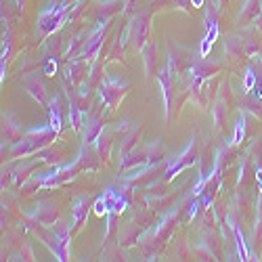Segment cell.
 Instances as JSON below:
<instances>
[{
    "instance_id": "26",
    "label": "cell",
    "mask_w": 262,
    "mask_h": 262,
    "mask_svg": "<svg viewBox=\"0 0 262 262\" xmlns=\"http://www.w3.org/2000/svg\"><path fill=\"white\" fill-rule=\"evenodd\" d=\"M24 128H21V124L15 120V116L11 114H5L3 116V145H13L17 143L21 137H24Z\"/></svg>"
},
{
    "instance_id": "11",
    "label": "cell",
    "mask_w": 262,
    "mask_h": 262,
    "mask_svg": "<svg viewBox=\"0 0 262 262\" xmlns=\"http://www.w3.org/2000/svg\"><path fill=\"white\" fill-rule=\"evenodd\" d=\"M218 17H221V9H218L216 3H208L206 7V17H204V24H206V34L202 38V47H200V57H208L214 42L218 40V34H221V28H218Z\"/></svg>"
},
{
    "instance_id": "32",
    "label": "cell",
    "mask_w": 262,
    "mask_h": 262,
    "mask_svg": "<svg viewBox=\"0 0 262 262\" xmlns=\"http://www.w3.org/2000/svg\"><path fill=\"white\" fill-rule=\"evenodd\" d=\"M237 105L242 107V112L252 114L256 120H262V101H260V99H256V97H252L250 93L239 99V101H237Z\"/></svg>"
},
{
    "instance_id": "21",
    "label": "cell",
    "mask_w": 262,
    "mask_h": 262,
    "mask_svg": "<svg viewBox=\"0 0 262 262\" xmlns=\"http://www.w3.org/2000/svg\"><path fill=\"white\" fill-rule=\"evenodd\" d=\"M105 162L101 160L99 151L91 147V143H82V149H80V156L76 158L74 166L78 168V172H86V170H99Z\"/></svg>"
},
{
    "instance_id": "6",
    "label": "cell",
    "mask_w": 262,
    "mask_h": 262,
    "mask_svg": "<svg viewBox=\"0 0 262 262\" xmlns=\"http://www.w3.org/2000/svg\"><path fill=\"white\" fill-rule=\"evenodd\" d=\"M223 70V63L218 61H212L208 57H198V61H195V65L191 68L189 76H187V89H189V95L191 99L200 93L202 86L216 74H221Z\"/></svg>"
},
{
    "instance_id": "12",
    "label": "cell",
    "mask_w": 262,
    "mask_h": 262,
    "mask_svg": "<svg viewBox=\"0 0 262 262\" xmlns=\"http://www.w3.org/2000/svg\"><path fill=\"white\" fill-rule=\"evenodd\" d=\"M235 103L233 91H231V84L229 80H225L221 84V93H218L214 105H212V116H214V130H221L227 124V116H229V109Z\"/></svg>"
},
{
    "instance_id": "3",
    "label": "cell",
    "mask_w": 262,
    "mask_h": 262,
    "mask_svg": "<svg viewBox=\"0 0 262 262\" xmlns=\"http://www.w3.org/2000/svg\"><path fill=\"white\" fill-rule=\"evenodd\" d=\"M183 212H185V208H177L172 214H168L164 221H162V225L154 231V235L147 239V244L143 246V254H145L147 258L160 254V252L166 248V244H168V239L172 237L174 229H177V227L181 225V221H183Z\"/></svg>"
},
{
    "instance_id": "30",
    "label": "cell",
    "mask_w": 262,
    "mask_h": 262,
    "mask_svg": "<svg viewBox=\"0 0 262 262\" xmlns=\"http://www.w3.org/2000/svg\"><path fill=\"white\" fill-rule=\"evenodd\" d=\"M262 15V0H246V5L237 17L239 26H250L252 21H256Z\"/></svg>"
},
{
    "instance_id": "13",
    "label": "cell",
    "mask_w": 262,
    "mask_h": 262,
    "mask_svg": "<svg viewBox=\"0 0 262 262\" xmlns=\"http://www.w3.org/2000/svg\"><path fill=\"white\" fill-rule=\"evenodd\" d=\"M78 177V168L74 164L70 166H59L55 168L53 172L49 174H42L40 179L32 181V187H38V189H55V187H61L65 183H70L72 179Z\"/></svg>"
},
{
    "instance_id": "35",
    "label": "cell",
    "mask_w": 262,
    "mask_h": 262,
    "mask_svg": "<svg viewBox=\"0 0 262 262\" xmlns=\"http://www.w3.org/2000/svg\"><path fill=\"white\" fill-rule=\"evenodd\" d=\"M246 130H248V118H246V112H242L235 122V135H233V143H231L233 147H239L246 141Z\"/></svg>"
},
{
    "instance_id": "22",
    "label": "cell",
    "mask_w": 262,
    "mask_h": 262,
    "mask_svg": "<svg viewBox=\"0 0 262 262\" xmlns=\"http://www.w3.org/2000/svg\"><path fill=\"white\" fill-rule=\"evenodd\" d=\"M158 80H160V86H162V95H164V105H166V122L170 124L172 122V107H174V74L164 68L160 74H158Z\"/></svg>"
},
{
    "instance_id": "33",
    "label": "cell",
    "mask_w": 262,
    "mask_h": 262,
    "mask_svg": "<svg viewBox=\"0 0 262 262\" xmlns=\"http://www.w3.org/2000/svg\"><path fill=\"white\" fill-rule=\"evenodd\" d=\"M191 0H151V9L156 11H164V9H181L185 13L191 11Z\"/></svg>"
},
{
    "instance_id": "29",
    "label": "cell",
    "mask_w": 262,
    "mask_h": 262,
    "mask_svg": "<svg viewBox=\"0 0 262 262\" xmlns=\"http://www.w3.org/2000/svg\"><path fill=\"white\" fill-rule=\"evenodd\" d=\"M47 112H49V124L57 130V133H61L63 130V99H61V95L51 97Z\"/></svg>"
},
{
    "instance_id": "25",
    "label": "cell",
    "mask_w": 262,
    "mask_h": 262,
    "mask_svg": "<svg viewBox=\"0 0 262 262\" xmlns=\"http://www.w3.org/2000/svg\"><path fill=\"white\" fill-rule=\"evenodd\" d=\"M225 51H227V57H229L231 61L250 59V57H248V47H246V38L239 36V34L227 36V40H225Z\"/></svg>"
},
{
    "instance_id": "16",
    "label": "cell",
    "mask_w": 262,
    "mask_h": 262,
    "mask_svg": "<svg viewBox=\"0 0 262 262\" xmlns=\"http://www.w3.org/2000/svg\"><path fill=\"white\" fill-rule=\"evenodd\" d=\"M61 47H63V40H61L59 32H55V36H49L47 45H45V74L47 76H55V72H57L59 59L65 55V53H61Z\"/></svg>"
},
{
    "instance_id": "5",
    "label": "cell",
    "mask_w": 262,
    "mask_h": 262,
    "mask_svg": "<svg viewBox=\"0 0 262 262\" xmlns=\"http://www.w3.org/2000/svg\"><path fill=\"white\" fill-rule=\"evenodd\" d=\"M151 17H154V9L147 11H137L133 15L128 24V32H126V42L133 51H143V47L149 42V34H151Z\"/></svg>"
},
{
    "instance_id": "14",
    "label": "cell",
    "mask_w": 262,
    "mask_h": 262,
    "mask_svg": "<svg viewBox=\"0 0 262 262\" xmlns=\"http://www.w3.org/2000/svg\"><path fill=\"white\" fill-rule=\"evenodd\" d=\"M40 166V162H24L21 164H7L3 168V187L11 181L15 187H24L26 181L30 179V174Z\"/></svg>"
},
{
    "instance_id": "7",
    "label": "cell",
    "mask_w": 262,
    "mask_h": 262,
    "mask_svg": "<svg viewBox=\"0 0 262 262\" xmlns=\"http://www.w3.org/2000/svg\"><path fill=\"white\" fill-rule=\"evenodd\" d=\"M198 160H200V141H198V133H193L191 143H189V147L183 151V154H179L177 158L168 160V166H166V172L162 177V183L174 181L183 170L191 168L193 164H198Z\"/></svg>"
},
{
    "instance_id": "17",
    "label": "cell",
    "mask_w": 262,
    "mask_h": 262,
    "mask_svg": "<svg viewBox=\"0 0 262 262\" xmlns=\"http://www.w3.org/2000/svg\"><path fill=\"white\" fill-rule=\"evenodd\" d=\"M107 30H109V24L97 26V30L91 32V36H89V40H86L84 49L80 51V55H78L76 59H89V61L93 63V61L99 57V53H101V47H103V40H105Z\"/></svg>"
},
{
    "instance_id": "27",
    "label": "cell",
    "mask_w": 262,
    "mask_h": 262,
    "mask_svg": "<svg viewBox=\"0 0 262 262\" xmlns=\"http://www.w3.org/2000/svg\"><path fill=\"white\" fill-rule=\"evenodd\" d=\"M17 51V36H15V30L11 26V21L3 17V63H9L13 59Z\"/></svg>"
},
{
    "instance_id": "31",
    "label": "cell",
    "mask_w": 262,
    "mask_h": 262,
    "mask_svg": "<svg viewBox=\"0 0 262 262\" xmlns=\"http://www.w3.org/2000/svg\"><path fill=\"white\" fill-rule=\"evenodd\" d=\"M143 133H145V128H133V130H130V133L124 137V141H122V145H120V160L128 158V156L139 147Z\"/></svg>"
},
{
    "instance_id": "38",
    "label": "cell",
    "mask_w": 262,
    "mask_h": 262,
    "mask_svg": "<svg viewBox=\"0 0 262 262\" xmlns=\"http://www.w3.org/2000/svg\"><path fill=\"white\" fill-rule=\"evenodd\" d=\"M250 95L262 101V72H260V70H258V76H256V82H254V89L250 91Z\"/></svg>"
},
{
    "instance_id": "36",
    "label": "cell",
    "mask_w": 262,
    "mask_h": 262,
    "mask_svg": "<svg viewBox=\"0 0 262 262\" xmlns=\"http://www.w3.org/2000/svg\"><path fill=\"white\" fill-rule=\"evenodd\" d=\"M38 156L42 158V162H45V164H59V162H61V158L65 156V151H63V149H59V147L49 145L47 149H42Z\"/></svg>"
},
{
    "instance_id": "10",
    "label": "cell",
    "mask_w": 262,
    "mask_h": 262,
    "mask_svg": "<svg viewBox=\"0 0 262 262\" xmlns=\"http://www.w3.org/2000/svg\"><path fill=\"white\" fill-rule=\"evenodd\" d=\"M130 91V86L122 80H116V78H109V80H103V84L99 86V95H101V103L109 109V112H114L122 105V101L126 99Z\"/></svg>"
},
{
    "instance_id": "2",
    "label": "cell",
    "mask_w": 262,
    "mask_h": 262,
    "mask_svg": "<svg viewBox=\"0 0 262 262\" xmlns=\"http://www.w3.org/2000/svg\"><path fill=\"white\" fill-rule=\"evenodd\" d=\"M57 137H59V133L51 124L28 130V133L21 137L17 143H13L9 147V158L11 160H24V158H30V156H38L42 149H47L49 145H53Z\"/></svg>"
},
{
    "instance_id": "20",
    "label": "cell",
    "mask_w": 262,
    "mask_h": 262,
    "mask_svg": "<svg viewBox=\"0 0 262 262\" xmlns=\"http://www.w3.org/2000/svg\"><path fill=\"white\" fill-rule=\"evenodd\" d=\"M21 84H24V89L30 93V97H32L34 101H38L45 109L49 107L51 97H49V93H47L45 80H42L38 74H30V76H26L24 80H21Z\"/></svg>"
},
{
    "instance_id": "8",
    "label": "cell",
    "mask_w": 262,
    "mask_h": 262,
    "mask_svg": "<svg viewBox=\"0 0 262 262\" xmlns=\"http://www.w3.org/2000/svg\"><path fill=\"white\" fill-rule=\"evenodd\" d=\"M198 57H200V51L193 53L189 49H183L179 45H174V42H170L168 45V65L166 68L174 74V78L189 76V72L195 65V61H198Z\"/></svg>"
},
{
    "instance_id": "42",
    "label": "cell",
    "mask_w": 262,
    "mask_h": 262,
    "mask_svg": "<svg viewBox=\"0 0 262 262\" xmlns=\"http://www.w3.org/2000/svg\"><path fill=\"white\" fill-rule=\"evenodd\" d=\"M72 3H80V0H72Z\"/></svg>"
},
{
    "instance_id": "40",
    "label": "cell",
    "mask_w": 262,
    "mask_h": 262,
    "mask_svg": "<svg viewBox=\"0 0 262 262\" xmlns=\"http://www.w3.org/2000/svg\"><path fill=\"white\" fill-rule=\"evenodd\" d=\"M15 5H17L21 11H24V7H26V0H15Z\"/></svg>"
},
{
    "instance_id": "28",
    "label": "cell",
    "mask_w": 262,
    "mask_h": 262,
    "mask_svg": "<svg viewBox=\"0 0 262 262\" xmlns=\"http://www.w3.org/2000/svg\"><path fill=\"white\" fill-rule=\"evenodd\" d=\"M141 53H143V63H145V76H147V80H154L160 74L158 72V47H156V40H149Z\"/></svg>"
},
{
    "instance_id": "4",
    "label": "cell",
    "mask_w": 262,
    "mask_h": 262,
    "mask_svg": "<svg viewBox=\"0 0 262 262\" xmlns=\"http://www.w3.org/2000/svg\"><path fill=\"white\" fill-rule=\"evenodd\" d=\"M72 9H74V3H72V0H63L61 5L51 7L49 11L42 13V15L38 17V26H36L38 36L49 38V36H53L55 32H59V30L70 21V13H72Z\"/></svg>"
},
{
    "instance_id": "41",
    "label": "cell",
    "mask_w": 262,
    "mask_h": 262,
    "mask_svg": "<svg viewBox=\"0 0 262 262\" xmlns=\"http://www.w3.org/2000/svg\"><path fill=\"white\" fill-rule=\"evenodd\" d=\"M63 0H51V7H57V5H61Z\"/></svg>"
},
{
    "instance_id": "9",
    "label": "cell",
    "mask_w": 262,
    "mask_h": 262,
    "mask_svg": "<svg viewBox=\"0 0 262 262\" xmlns=\"http://www.w3.org/2000/svg\"><path fill=\"white\" fill-rule=\"evenodd\" d=\"M156 223V210H141L133 221H130V225L126 227V231L122 233L120 237V248H128V246H135L139 242V237Z\"/></svg>"
},
{
    "instance_id": "18",
    "label": "cell",
    "mask_w": 262,
    "mask_h": 262,
    "mask_svg": "<svg viewBox=\"0 0 262 262\" xmlns=\"http://www.w3.org/2000/svg\"><path fill=\"white\" fill-rule=\"evenodd\" d=\"M105 130V112H97L93 109L91 114H86V126L82 133V143H97L101 133Z\"/></svg>"
},
{
    "instance_id": "24",
    "label": "cell",
    "mask_w": 262,
    "mask_h": 262,
    "mask_svg": "<svg viewBox=\"0 0 262 262\" xmlns=\"http://www.w3.org/2000/svg\"><path fill=\"white\" fill-rule=\"evenodd\" d=\"M126 11V0H107V3H97L95 5V21L97 26L109 24V19L114 15Z\"/></svg>"
},
{
    "instance_id": "23",
    "label": "cell",
    "mask_w": 262,
    "mask_h": 262,
    "mask_svg": "<svg viewBox=\"0 0 262 262\" xmlns=\"http://www.w3.org/2000/svg\"><path fill=\"white\" fill-rule=\"evenodd\" d=\"M93 208H95V202L91 198H80V200L74 202V206H72V223H70L74 235L78 231H82V227H84L86 218H89V214H91Z\"/></svg>"
},
{
    "instance_id": "19",
    "label": "cell",
    "mask_w": 262,
    "mask_h": 262,
    "mask_svg": "<svg viewBox=\"0 0 262 262\" xmlns=\"http://www.w3.org/2000/svg\"><path fill=\"white\" fill-rule=\"evenodd\" d=\"M59 216H61V212H59V208H57L55 202H51V200H42V202L36 206V210H34L28 218H32V221H36V223H40V225L53 227V225L59 223Z\"/></svg>"
},
{
    "instance_id": "37",
    "label": "cell",
    "mask_w": 262,
    "mask_h": 262,
    "mask_svg": "<svg viewBox=\"0 0 262 262\" xmlns=\"http://www.w3.org/2000/svg\"><path fill=\"white\" fill-rule=\"evenodd\" d=\"M256 76H258V70L256 68H248L246 70V78H244V86H246V91L250 93L254 89V82H256Z\"/></svg>"
},
{
    "instance_id": "34",
    "label": "cell",
    "mask_w": 262,
    "mask_h": 262,
    "mask_svg": "<svg viewBox=\"0 0 262 262\" xmlns=\"http://www.w3.org/2000/svg\"><path fill=\"white\" fill-rule=\"evenodd\" d=\"M126 47H128V42H126V38H122V32H120L112 51H109V55H107V63H124V49Z\"/></svg>"
},
{
    "instance_id": "39",
    "label": "cell",
    "mask_w": 262,
    "mask_h": 262,
    "mask_svg": "<svg viewBox=\"0 0 262 262\" xmlns=\"http://www.w3.org/2000/svg\"><path fill=\"white\" fill-rule=\"evenodd\" d=\"M216 5H218V9H221V11H227L229 0H216Z\"/></svg>"
},
{
    "instance_id": "1",
    "label": "cell",
    "mask_w": 262,
    "mask_h": 262,
    "mask_svg": "<svg viewBox=\"0 0 262 262\" xmlns=\"http://www.w3.org/2000/svg\"><path fill=\"white\" fill-rule=\"evenodd\" d=\"M24 221H26V227L51 250V254H55L57 260H61V262L70 260V242L74 237L72 227L63 225V223H57L55 227H47V225L32 221V218H24Z\"/></svg>"
},
{
    "instance_id": "15",
    "label": "cell",
    "mask_w": 262,
    "mask_h": 262,
    "mask_svg": "<svg viewBox=\"0 0 262 262\" xmlns=\"http://www.w3.org/2000/svg\"><path fill=\"white\" fill-rule=\"evenodd\" d=\"M89 72H91L89 59H70L63 68V82H65V86L80 89V86L86 82V74Z\"/></svg>"
}]
</instances>
